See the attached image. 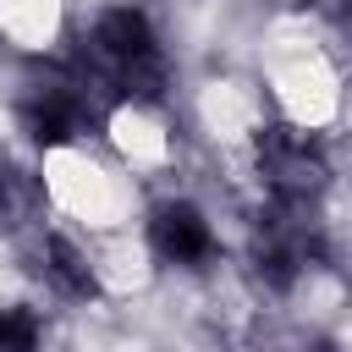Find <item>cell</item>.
<instances>
[{
	"label": "cell",
	"mask_w": 352,
	"mask_h": 352,
	"mask_svg": "<svg viewBox=\"0 0 352 352\" xmlns=\"http://www.w3.org/2000/svg\"><path fill=\"white\" fill-rule=\"evenodd\" d=\"M258 154H264V170H270V182H275L280 198L297 204V198H308V192L324 187V160H319V148H314L302 132L275 126V132H264Z\"/></svg>",
	"instance_id": "obj_1"
},
{
	"label": "cell",
	"mask_w": 352,
	"mask_h": 352,
	"mask_svg": "<svg viewBox=\"0 0 352 352\" xmlns=\"http://www.w3.org/2000/svg\"><path fill=\"white\" fill-rule=\"evenodd\" d=\"M154 248H160L165 258H176V264H192V258L209 253V226L198 220V209L165 204V209L154 214Z\"/></svg>",
	"instance_id": "obj_2"
},
{
	"label": "cell",
	"mask_w": 352,
	"mask_h": 352,
	"mask_svg": "<svg viewBox=\"0 0 352 352\" xmlns=\"http://www.w3.org/2000/svg\"><path fill=\"white\" fill-rule=\"evenodd\" d=\"M28 126H33V138L60 143V138H72L82 126V99L66 94V88H44V94L28 99Z\"/></svg>",
	"instance_id": "obj_3"
},
{
	"label": "cell",
	"mask_w": 352,
	"mask_h": 352,
	"mask_svg": "<svg viewBox=\"0 0 352 352\" xmlns=\"http://www.w3.org/2000/svg\"><path fill=\"white\" fill-rule=\"evenodd\" d=\"M33 204H38V192H33V182H28L22 170H11V165H0V226H22V220L33 214Z\"/></svg>",
	"instance_id": "obj_4"
},
{
	"label": "cell",
	"mask_w": 352,
	"mask_h": 352,
	"mask_svg": "<svg viewBox=\"0 0 352 352\" xmlns=\"http://www.w3.org/2000/svg\"><path fill=\"white\" fill-rule=\"evenodd\" d=\"M38 346V319L28 308H6L0 314V352H33Z\"/></svg>",
	"instance_id": "obj_5"
},
{
	"label": "cell",
	"mask_w": 352,
	"mask_h": 352,
	"mask_svg": "<svg viewBox=\"0 0 352 352\" xmlns=\"http://www.w3.org/2000/svg\"><path fill=\"white\" fill-rule=\"evenodd\" d=\"M50 258H55V264H50V275H55L66 292H88V286H94V280H88V270H82V258H77L66 242H50Z\"/></svg>",
	"instance_id": "obj_6"
}]
</instances>
